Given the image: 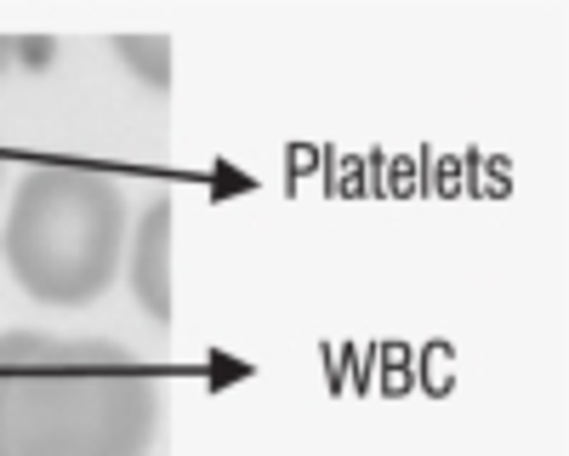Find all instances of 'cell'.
<instances>
[{"instance_id": "obj_1", "label": "cell", "mask_w": 569, "mask_h": 456, "mask_svg": "<svg viewBox=\"0 0 569 456\" xmlns=\"http://www.w3.org/2000/svg\"><path fill=\"white\" fill-rule=\"evenodd\" d=\"M154 377L114 343L0 337V456H149Z\"/></svg>"}, {"instance_id": "obj_2", "label": "cell", "mask_w": 569, "mask_h": 456, "mask_svg": "<svg viewBox=\"0 0 569 456\" xmlns=\"http://www.w3.org/2000/svg\"><path fill=\"white\" fill-rule=\"evenodd\" d=\"M126 257V195L98 166L40 160L18 182L7 217V268L34 303L103 297Z\"/></svg>"}, {"instance_id": "obj_3", "label": "cell", "mask_w": 569, "mask_h": 456, "mask_svg": "<svg viewBox=\"0 0 569 456\" xmlns=\"http://www.w3.org/2000/svg\"><path fill=\"white\" fill-rule=\"evenodd\" d=\"M171 200H154L137 217V240H131V297L142 303V314L171 326Z\"/></svg>"}, {"instance_id": "obj_4", "label": "cell", "mask_w": 569, "mask_h": 456, "mask_svg": "<svg viewBox=\"0 0 569 456\" xmlns=\"http://www.w3.org/2000/svg\"><path fill=\"white\" fill-rule=\"evenodd\" d=\"M114 52H120V63L131 75H142L154 91L171 86V40H160V34H120Z\"/></svg>"}, {"instance_id": "obj_5", "label": "cell", "mask_w": 569, "mask_h": 456, "mask_svg": "<svg viewBox=\"0 0 569 456\" xmlns=\"http://www.w3.org/2000/svg\"><path fill=\"white\" fill-rule=\"evenodd\" d=\"M46 40H12V34H0V69L7 63H18V58H29V52H40Z\"/></svg>"}]
</instances>
